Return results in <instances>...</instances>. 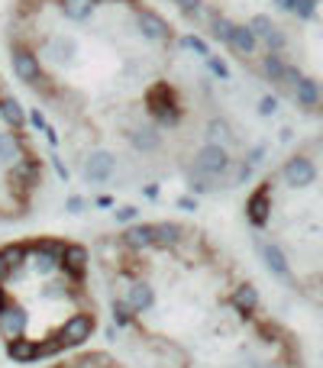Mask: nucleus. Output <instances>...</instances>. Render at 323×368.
Returning <instances> with one entry per match:
<instances>
[{
    "instance_id": "obj_1",
    "label": "nucleus",
    "mask_w": 323,
    "mask_h": 368,
    "mask_svg": "<svg viewBox=\"0 0 323 368\" xmlns=\"http://www.w3.org/2000/svg\"><path fill=\"white\" fill-rule=\"evenodd\" d=\"M3 49L91 181L230 188L243 136L201 36L149 0H13Z\"/></svg>"
},
{
    "instance_id": "obj_2",
    "label": "nucleus",
    "mask_w": 323,
    "mask_h": 368,
    "mask_svg": "<svg viewBox=\"0 0 323 368\" xmlns=\"http://www.w3.org/2000/svg\"><path fill=\"white\" fill-rule=\"evenodd\" d=\"M91 249L113 323L149 368H307L294 329L204 226L136 220Z\"/></svg>"
},
{
    "instance_id": "obj_3",
    "label": "nucleus",
    "mask_w": 323,
    "mask_h": 368,
    "mask_svg": "<svg viewBox=\"0 0 323 368\" xmlns=\"http://www.w3.org/2000/svg\"><path fill=\"white\" fill-rule=\"evenodd\" d=\"M94 249L62 232L0 242V349L16 365H39L85 349L100 329Z\"/></svg>"
},
{
    "instance_id": "obj_4",
    "label": "nucleus",
    "mask_w": 323,
    "mask_h": 368,
    "mask_svg": "<svg viewBox=\"0 0 323 368\" xmlns=\"http://www.w3.org/2000/svg\"><path fill=\"white\" fill-rule=\"evenodd\" d=\"M243 220L271 278L323 310V133L281 155L249 188Z\"/></svg>"
},
{
    "instance_id": "obj_5",
    "label": "nucleus",
    "mask_w": 323,
    "mask_h": 368,
    "mask_svg": "<svg viewBox=\"0 0 323 368\" xmlns=\"http://www.w3.org/2000/svg\"><path fill=\"white\" fill-rule=\"evenodd\" d=\"M49 165L13 85L0 72V223H20L43 200Z\"/></svg>"
},
{
    "instance_id": "obj_6",
    "label": "nucleus",
    "mask_w": 323,
    "mask_h": 368,
    "mask_svg": "<svg viewBox=\"0 0 323 368\" xmlns=\"http://www.w3.org/2000/svg\"><path fill=\"white\" fill-rule=\"evenodd\" d=\"M43 368H129L123 358H117L113 352L107 349H75V352H68V356H58L52 362H45Z\"/></svg>"
}]
</instances>
